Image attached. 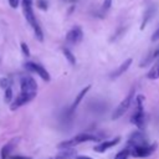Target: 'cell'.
<instances>
[{
    "instance_id": "6da1fadb",
    "label": "cell",
    "mask_w": 159,
    "mask_h": 159,
    "mask_svg": "<svg viewBox=\"0 0 159 159\" xmlns=\"http://www.w3.org/2000/svg\"><path fill=\"white\" fill-rule=\"evenodd\" d=\"M99 139H101V137L97 135V134H92V133H78L75 137L58 143L57 144V148H60V149H70L71 147H75V145H77L80 143H83V142H99Z\"/></svg>"
},
{
    "instance_id": "7a4b0ae2",
    "label": "cell",
    "mask_w": 159,
    "mask_h": 159,
    "mask_svg": "<svg viewBox=\"0 0 159 159\" xmlns=\"http://www.w3.org/2000/svg\"><path fill=\"white\" fill-rule=\"evenodd\" d=\"M143 103H144V97L142 94H138L137 99H135V109L130 117V122L135 127H138L139 129L144 128V107H143Z\"/></svg>"
},
{
    "instance_id": "3957f363",
    "label": "cell",
    "mask_w": 159,
    "mask_h": 159,
    "mask_svg": "<svg viewBox=\"0 0 159 159\" xmlns=\"http://www.w3.org/2000/svg\"><path fill=\"white\" fill-rule=\"evenodd\" d=\"M134 94H135V89H134V87H133V88H130V91L128 92V94L120 101V103H119V104L117 106V108L114 109V112H113V114H112V119H113V120L120 118V117L128 111V108L130 107V104H132V102H133Z\"/></svg>"
},
{
    "instance_id": "277c9868",
    "label": "cell",
    "mask_w": 159,
    "mask_h": 159,
    "mask_svg": "<svg viewBox=\"0 0 159 159\" xmlns=\"http://www.w3.org/2000/svg\"><path fill=\"white\" fill-rule=\"evenodd\" d=\"M35 97H36V92H21L12 101V103L10 106V109L11 111H15V109L20 108L21 106H24V104L29 103L30 101H32Z\"/></svg>"
},
{
    "instance_id": "5b68a950",
    "label": "cell",
    "mask_w": 159,
    "mask_h": 159,
    "mask_svg": "<svg viewBox=\"0 0 159 159\" xmlns=\"http://www.w3.org/2000/svg\"><path fill=\"white\" fill-rule=\"evenodd\" d=\"M24 67H25L29 72H34V73L39 75L43 81H46V82L50 81V73L47 72V70H46L43 66H41V65H39V63H35V62H25Z\"/></svg>"
},
{
    "instance_id": "8992f818",
    "label": "cell",
    "mask_w": 159,
    "mask_h": 159,
    "mask_svg": "<svg viewBox=\"0 0 159 159\" xmlns=\"http://www.w3.org/2000/svg\"><path fill=\"white\" fill-rule=\"evenodd\" d=\"M155 149H157V144H149V145H144V147H135V148L130 149V155H133L134 158H147V157L152 155Z\"/></svg>"
},
{
    "instance_id": "52a82bcc",
    "label": "cell",
    "mask_w": 159,
    "mask_h": 159,
    "mask_svg": "<svg viewBox=\"0 0 159 159\" xmlns=\"http://www.w3.org/2000/svg\"><path fill=\"white\" fill-rule=\"evenodd\" d=\"M82 39H83V31L80 26L72 27L66 35V41L71 45H77L78 42L82 41Z\"/></svg>"
},
{
    "instance_id": "ba28073f",
    "label": "cell",
    "mask_w": 159,
    "mask_h": 159,
    "mask_svg": "<svg viewBox=\"0 0 159 159\" xmlns=\"http://www.w3.org/2000/svg\"><path fill=\"white\" fill-rule=\"evenodd\" d=\"M20 88L21 92H36L37 83L31 76H24L20 80Z\"/></svg>"
},
{
    "instance_id": "9c48e42d",
    "label": "cell",
    "mask_w": 159,
    "mask_h": 159,
    "mask_svg": "<svg viewBox=\"0 0 159 159\" xmlns=\"http://www.w3.org/2000/svg\"><path fill=\"white\" fill-rule=\"evenodd\" d=\"M128 144H129V147H133V148H135V147L149 145L147 138H145L144 134H142L140 132L132 133V135H130V138H129V140H128ZM129 147H128V148H129Z\"/></svg>"
},
{
    "instance_id": "30bf717a",
    "label": "cell",
    "mask_w": 159,
    "mask_h": 159,
    "mask_svg": "<svg viewBox=\"0 0 159 159\" xmlns=\"http://www.w3.org/2000/svg\"><path fill=\"white\" fill-rule=\"evenodd\" d=\"M132 62H133V60L132 58H127L125 61H123L113 72H111V75H109V78L111 80H116V78H118V77H120L122 75H124V72L129 68V66L132 65Z\"/></svg>"
},
{
    "instance_id": "8fae6325",
    "label": "cell",
    "mask_w": 159,
    "mask_h": 159,
    "mask_svg": "<svg viewBox=\"0 0 159 159\" xmlns=\"http://www.w3.org/2000/svg\"><path fill=\"white\" fill-rule=\"evenodd\" d=\"M120 142V138L119 137H116L114 139H111V140H104V142H101L98 143L97 145L93 147V149L98 153H104L106 150H108L109 148H113L114 145H117L118 143Z\"/></svg>"
},
{
    "instance_id": "7c38bea8",
    "label": "cell",
    "mask_w": 159,
    "mask_h": 159,
    "mask_svg": "<svg viewBox=\"0 0 159 159\" xmlns=\"http://www.w3.org/2000/svg\"><path fill=\"white\" fill-rule=\"evenodd\" d=\"M91 89V86L88 84V86H86L84 88H82L81 91H80V93L75 97V99H73V102H72V104H71V107H70V113H72L77 107H78V104L82 102V99H83V97L87 94V92Z\"/></svg>"
},
{
    "instance_id": "4fadbf2b",
    "label": "cell",
    "mask_w": 159,
    "mask_h": 159,
    "mask_svg": "<svg viewBox=\"0 0 159 159\" xmlns=\"http://www.w3.org/2000/svg\"><path fill=\"white\" fill-rule=\"evenodd\" d=\"M22 10H24V15L27 20V22L31 25L36 21V17H35V14H34V10H32V4H26V2H22Z\"/></svg>"
},
{
    "instance_id": "5bb4252c",
    "label": "cell",
    "mask_w": 159,
    "mask_h": 159,
    "mask_svg": "<svg viewBox=\"0 0 159 159\" xmlns=\"http://www.w3.org/2000/svg\"><path fill=\"white\" fill-rule=\"evenodd\" d=\"M76 154H77L76 150L70 148V149H63L62 152H60L58 154H56L48 159H73L76 157Z\"/></svg>"
},
{
    "instance_id": "9a60e30c",
    "label": "cell",
    "mask_w": 159,
    "mask_h": 159,
    "mask_svg": "<svg viewBox=\"0 0 159 159\" xmlns=\"http://www.w3.org/2000/svg\"><path fill=\"white\" fill-rule=\"evenodd\" d=\"M15 144H16V140L14 139V140L6 143V144L1 148V152H0V157H1V159H10V155H11V152H12Z\"/></svg>"
},
{
    "instance_id": "2e32d148",
    "label": "cell",
    "mask_w": 159,
    "mask_h": 159,
    "mask_svg": "<svg viewBox=\"0 0 159 159\" xmlns=\"http://www.w3.org/2000/svg\"><path fill=\"white\" fill-rule=\"evenodd\" d=\"M148 80H158L159 78V60L152 66V68L147 73Z\"/></svg>"
},
{
    "instance_id": "e0dca14e",
    "label": "cell",
    "mask_w": 159,
    "mask_h": 159,
    "mask_svg": "<svg viewBox=\"0 0 159 159\" xmlns=\"http://www.w3.org/2000/svg\"><path fill=\"white\" fill-rule=\"evenodd\" d=\"M31 27H32V30H34L35 37H36V39H37L40 42H42V41H43V32H42V29H41V26L39 25L37 20H36L34 24H31Z\"/></svg>"
},
{
    "instance_id": "ac0fdd59",
    "label": "cell",
    "mask_w": 159,
    "mask_h": 159,
    "mask_svg": "<svg viewBox=\"0 0 159 159\" xmlns=\"http://www.w3.org/2000/svg\"><path fill=\"white\" fill-rule=\"evenodd\" d=\"M154 11H155V9H154V7H149V9H147L145 15H144V19H143L142 25H140V30H143V29L147 26V24L149 22V20H150V19L153 17V15H154Z\"/></svg>"
},
{
    "instance_id": "d6986e66",
    "label": "cell",
    "mask_w": 159,
    "mask_h": 159,
    "mask_svg": "<svg viewBox=\"0 0 159 159\" xmlns=\"http://www.w3.org/2000/svg\"><path fill=\"white\" fill-rule=\"evenodd\" d=\"M62 52H63L66 60H67L72 66H75V65H76V57H75V55L72 53V51H71L70 48H67V47H63V48H62Z\"/></svg>"
},
{
    "instance_id": "ffe728a7",
    "label": "cell",
    "mask_w": 159,
    "mask_h": 159,
    "mask_svg": "<svg viewBox=\"0 0 159 159\" xmlns=\"http://www.w3.org/2000/svg\"><path fill=\"white\" fill-rule=\"evenodd\" d=\"M129 155H130V149H129V148H124V149L119 150V152L114 155V159H128Z\"/></svg>"
},
{
    "instance_id": "44dd1931",
    "label": "cell",
    "mask_w": 159,
    "mask_h": 159,
    "mask_svg": "<svg viewBox=\"0 0 159 159\" xmlns=\"http://www.w3.org/2000/svg\"><path fill=\"white\" fill-rule=\"evenodd\" d=\"M12 97H14V92H12V88L9 87L5 89V96H4V101L6 103H10L12 101Z\"/></svg>"
},
{
    "instance_id": "7402d4cb",
    "label": "cell",
    "mask_w": 159,
    "mask_h": 159,
    "mask_svg": "<svg viewBox=\"0 0 159 159\" xmlns=\"http://www.w3.org/2000/svg\"><path fill=\"white\" fill-rule=\"evenodd\" d=\"M0 87L4 88V89L9 88V87H10V80H9L7 77H2V78H0Z\"/></svg>"
},
{
    "instance_id": "603a6c76",
    "label": "cell",
    "mask_w": 159,
    "mask_h": 159,
    "mask_svg": "<svg viewBox=\"0 0 159 159\" xmlns=\"http://www.w3.org/2000/svg\"><path fill=\"white\" fill-rule=\"evenodd\" d=\"M20 47H21L22 53H24L26 57H29V56H30V48H29V46H27L25 42H21V43H20Z\"/></svg>"
},
{
    "instance_id": "cb8c5ba5",
    "label": "cell",
    "mask_w": 159,
    "mask_h": 159,
    "mask_svg": "<svg viewBox=\"0 0 159 159\" xmlns=\"http://www.w3.org/2000/svg\"><path fill=\"white\" fill-rule=\"evenodd\" d=\"M111 5H112V0H104L103 4H102V9H101V11H102V12H106L107 10L111 9Z\"/></svg>"
},
{
    "instance_id": "d4e9b609",
    "label": "cell",
    "mask_w": 159,
    "mask_h": 159,
    "mask_svg": "<svg viewBox=\"0 0 159 159\" xmlns=\"http://www.w3.org/2000/svg\"><path fill=\"white\" fill-rule=\"evenodd\" d=\"M36 5H37V7L41 9V10H47V7H48L46 0H37V1H36Z\"/></svg>"
},
{
    "instance_id": "484cf974",
    "label": "cell",
    "mask_w": 159,
    "mask_h": 159,
    "mask_svg": "<svg viewBox=\"0 0 159 159\" xmlns=\"http://www.w3.org/2000/svg\"><path fill=\"white\" fill-rule=\"evenodd\" d=\"M10 159H32V158L31 157H26V155L15 154V155H10Z\"/></svg>"
},
{
    "instance_id": "4316f807",
    "label": "cell",
    "mask_w": 159,
    "mask_h": 159,
    "mask_svg": "<svg viewBox=\"0 0 159 159\" xmlns=\"http://www.w3.org/2000/svg\"><path fill=\"white\" fill-rule=\"evenodd\" d=\"M9 5L12 7V9H16L19 6V0H9Z\"/></svg>"
},
{
    "instance_id": "83f0119b",
    "label": "cell",
    "mask_w": 159,
    "mask_h": 159,
    "mask_svg": "<svg viewBox=\"0 0 159 159\" xmlns=\"http://www.w3.org/2000/svg\"><path fill=\"white\" fill-rule=\"evenodd\" d=\"M150 40H152V41H158V40H159V27L155 30V32L153 34V36H152Z\"/></svg>"
},
{
    "instance_id": "f1b7e54d",
    "label": "cell",
    "mask_w": 159,
    "mask_h": 159,
    "mask_svg": "<svg viewBox=\"0 0 159 159\" xmlns=\"http://www.w3.org/2000/svg\"><path fill=\"white\" fill-rule=\"evenodd\" d=\"M152 57H153V60H154V58H157V57H159V47H157V50L152 53Z\"/></svg>"
},
{
    "instance_id": "f546056e",
    "label": "cell",
    "mask_w": 159,
    "mask_h": 159,
    "mask_svg": "<svg viewBox=\"0 0 159 159\" xmlns=\"http://www.w3.org/2000/svg\"><path fill=\"white\" fill-rule=\"evenodd\" d=\"M76 159H93V158H89V157H83V155H80V157H76Z\"/></svg>"
},
{
    "instance_id": "4dcf8cb0",
    "label": "cell",
    "mask_w": 159,
    "mask_h": 159,
    "mask_svg": "<svg viewBox=\"0 0 159 159\" xmlns=\"http://www.w3.org/2000/svg\"><path fill=\"white\" fill-rule=\"evenodd\" d=\"M65 1H67V2H71V4H75V2H77L78 0H65Z\"/></svg>"
},
{
    "instance_id": "1f68e13d",
    "label": "cell",
    "mask_w": 159,
    "mask_h": 159,
    "mask_svg": "<svg viewBox=\"0 0 159 159\" xmlns=\"http://www.w3.org/2000/svg\"><path fill=\"white\" fill-rule=\"evenodd\" d=\"M0 62H1V60H0Z\"/></svg>"
}]
</instances>
